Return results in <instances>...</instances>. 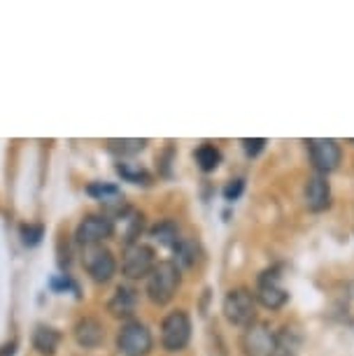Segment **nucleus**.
Returning <instances> with one entry per match:
<instances>
[{"mask_svg": "<svg viewBox=\"0 0 354 356\" xmlns=\"http://www.w3.org/2000/svg\"><path fill=\"white\" fill-rule=\"evenodd\" d=\"M45 235V228L40 224H26L22 226V240L26 247H35Z\"/></svg>", "mask_w": 354, "mask_h": 356, "instance_id": "nucleus-22", "label": "nucleus"}, {"mask_svg": "<svg viewBox=\"0 0 354 356\" xmlns=\"http://www.w3.org/2000/svg\"><path fill=\"white\" fill-rule=\"evenodd\" d=\"M179 282H182V273L175 261H159L147 275V296L154 305H168L175 298Z\"/></svg>", "mask_w": 354, "mask_h": 356, "instance_id": "nucleus-1", "label": "nucleus"}, {"mask_svg": "<svg viewBox=\"0 0 354 356\" xmlns=\"http://www.w3.org/2000/svg\"><path fill=\"white\" fill-rule=\"evenodd\" d=\"M86 193H89L91 198H96L98 203H103L105 207H112L115 214H119L124 210V207H129L124 203V193L119 189L117 184H110V182H93L86 186Z\"/></svg>", "mask_w": 354, "mask_h": 356, "instance_id": "nucleus-13", "label": "nucleus"}, {"mask_svg": "<svg viewBox=\"0 0 354 356\" xmlns=\"http://www.w3.org/2000/svg\"><path fill=\"white\" fill-rule=\"evenodd\" d=\"M112 235H115V226H112L110 217H105V214H86L75 228V243L84 250V247L103 245Z\"/></svg>", "mask_w": 354, "mask_h": 356, "instance_id": "nucleus-7", "label": "nucleus"}, {"mask_svg": "<svg viewBox=\"0 0 354 356\" xmlns=\"http://www.w3.org/2000/svg\"><path fill=\"white\" fill-rule=\"evenodd\" d=\"M191 340V319L184 310L166 314L161 321V345L168 352H182Z\"/></svg>", "mask_w": 354, "mask_h": 356, "instance_id": "nucleus-5", "label": "nucleus"}, {"mask_svg": "<svg viewBox=\"0 0 354 356\" xmlns=\"http://www.w3.org/2000/svg\"><path fill=\"white\" fill-rule=\"evenodd\" d=\"M58 342H61V333L54 331V328L38 326L35 331H33V347H35L40 354L51 356L58 349Z\"/></svg>", "mask_w": 354, "mask_h": 356, "instance_id": "nucleus-16", "label": "nucleus"}, {"mask_svg": "<svg viewBox=\"0 0 354 356\" xmlns=\"http://www.w3.org/2000/svg\"><path fill=\"white\" fill-rule=\"evenodd\" d=\"M156 266L154 250L150 245L133 243L124 247L122 254V273L129 280H147V275L152 273V268Z\"/></svg>", "mask_w": 354, "mask_h": 356, "instance_id": "nucleus-6", "label": "nucleus"}, {"mask_svg": "<svg viewBox=\"0 0 354 356\" xmlns=\"http://www.w3.org/2000/svg\"><path fill=\"white\" fill-rule=\"evenodd\" d=\"M305 205L312 212H324L331 205V184L326 179V175L315 172L305 182Z\"/></svg>", "mask_w": 354, "mask_h": 356, "instance_id": "nucleus-12", "label": "nucleus"}, {"mask_svg": "<svg viewBox=\"0 0 354 356\" xmlns=\"http://www.w3.org/2000/svg\"><path fill=\"white\" fill-rule=\"evenodd\" d=\"M75 340H77V345L79 347H84V349H93V347H98L100 342H103L105 338V328L103 324H100L98 319H93V317H82L75 324Z\"/></svg>", "mask_w": 354, "mask_h": 356, "instance_id": "nucleus-14", "label": "nucleus"}, {"mask_svg": "<svg viewBox=\"0 0 354 356\" xmlns=\"http://www.w3.org/2000/svg\"><path fill=\"white\" fill-rule=\"evenodd\" d=\"M243 189H245V179L243 177H238V179H231L229 184L224 186V198L226 200H238L240 198V193H243Z\"/></svg>", "mask_w": 354, "mask_h": 356, "instance_id": "nucleus-23", "label": "nucleus"}, {"mask_svg": "<svg viewBox=\"0 0 354 356\" xmlns=\"http://www.w3.org/2000/svg\"><path fill=\"white\" fill-rule=\"evenodd\" d=\"M150 145L145 138H124V140H108V149L117 156H133V154H140L145 147Z\"/></svg>", "mask_w": 354, "mask_h": 356, "instance_id": "nucleus-19", "label": "nucleus"}, {"mask_svg": "<svg viewBox=\"0 0 354 356\" xmlns=\"http://www.w3.org/2000/svg\"><path fill=\"white\" fill-rule=\"evenodd\" d=\"M150 235L156 240L159 245H163V247H175L179 243V228H177V224L172 219L159 221L156 226H152Z\"/></svg>", "mask_w": 354, "mask_h": 356, "instance_id": "nucleus-17", "label": "nucleus"}, {"mask_svg": "<svg viewBox=\"0 0 354 356\" xmlns=\"http://www.w3.org/2000/svg\"><path fill=\"white\" fill-rule=\"evenodd\" d=\"M255 296H257L259 303H262L264 307H268V310H277V307H282L287 303L289 293H287L282 289V284H280L277 268H268V270H264L262 275H259Z\"/></svg>", "mask_w": 354, "mask_h": 356, "instance_id": "nucleus-10", "label": "nucleus"}, {"mask_svg": "<svg viewBox=\"0 0 354 356\" xmlns=\"http://www.w3.org/2000/svg\"><path fill=\"white\" fill-rule=\"evenodd\" d=\"M82 264L84 270L89 273V277L98 284H105L115 277L117 273V259L105 245H93V247H84L82 250Z\"/></svg>", "mask_w": 354, "mask_h": 356, "instance_id": "nucleus-4", "label": "nucleus"}, {"mask_svg": "<svg viewBox=\"0 0 354 356\" xmlns=\"http://www.w3.org/2000/svg\"><path fill=\"white\" fill-rule=\"evenodd\" d=\"M193 159H196V163L203 172H212V170H217L219 163H222V152H219L215 145L203 143L196 152H193Z\"/></svg>", "mask_w": 354, "mask_h": 356, "instance_id": "nucleus-18", "label": "nucleus"}, {"mask_svg": "<svg viewBox=\"0 0 354 356\" xmlns=\"http://www.w3.org/2000/svg\"><path fill=\"white\" fill-rule=\"evenodd\" d=\"M154 347L150 328L140 321L129 319L126 324H122L117 333V349L122 356H147Z\"/></svg>", "mask_w": 354, "mask_h": 356, "instance_id": "nucleus-3", "label": "nucleus"}, {"mask_svg": "<svg viewBox=\"0 0 354 356\" xmlns=\"http://www.w3.org/2000/svg\"><path fill=\"white\" fill-rule=\"evenodd\" d=\"M136 303H138L136 289L122 284V286H117V291H115V296H112L108 307L115 317H131V314L136 312Z\"/></svg>", "mask_w": 354, "mask_h": 356, "instance_id": "nucleus-15", "label": "nucleus"}, {"mask_svg": "<svg viewBox=\"0 0 354 356\" xmlns=\"http://www.w3.org/2000/svg\"><path fill=\"white\" fill-rule=\"evenodd\" d=\"M222 310L229 324L247 328L255 324V319H257V298H255V293H250L247 289H231V291L224 296Z\"/></svg>", "mask_w": 354, "mask_h": 356, "instance_id": "nucleus-2", "label": "nucleus"}, {"mask_svg": "<svg viewBox=\"0 0 354 356\" xmlns=\"http://www.w3.org/2000/svg\"><path fill=\"white\" fill-rule=\"evenodd\" d=\"M117 172L122 175V179L133 182V184H150V179H152L150 172H147L140 163H124V161H119Z\"/></svg>", "mask_w": 354, "mask_h": 356, "instance_id": "nucleus-20", "label": "nucleus"}, {"mask_svg": "<svg viewBox=\"0 0 354 356\" xmlns=\"http://www.w3.org/2000/svg\"><path fill=\"white\" fill-rule=\"evenodd\" d=\"M112 226H115V235H119L124 247L138 243V235L143 233V212H138L136 207H124L122 212L115 214Z\"/></svg>", "mask_w": 354, "mask_h": 356, "instance_id": "nucleus-11", "label": "nucleus"}, {"mask_svg": "<svg viewBox=\"0 0 354 356\" xmlns=\"http://www.w3.org/2000/svg\"><path fill=\"white\" fill-rule=\"evenodd\" d=\"M175 250V264L179 268L182 266H191L193 261H196V243H193L191 238H179V243L172 247Z\"/></svg>", "mask_w": 354, "mask_h": 356, "instance_id": "nucleus-21", "label": "nucleus"}, {"mask_svg": "<svg viewBox=\"0 0 354 356\" xmlns=\"http://www.w3.org/2000/svg\"><path fill=\"white\" fill-rule=\"evenodd\" d=\"M243 347L247 356H273L277 349V338L268 324H262V321L257 324L255 321L252 326L245 328Z\"/></svg>", "mask_w": 354, "mask_h": 356, "instance_id": "nucleus-9", "label": "nucleus"}, {"mask_svg": "<svg viewBox=\"0 0 354 356\" xmlns=\"http://www.w3.org/2000/svg\"><path fill=\"white\" fill-rule=\"evenodd\" d=\"M305 145H308L310 161H312V165H315V170L319 175H329L340 165L343 149H340V145L336 143V140L312 138V140H305Z\"/></svg>", "mask_w": 354, "mask_h": 356, "instance_id": "nucleus-8", "label": "nucleus"}, {"mask_svg": "<svg viewBox=\"0 0 354 356\" xmlns=\"http://www.w3.org/2000/svg\"><path fill=\"white\" fill-rule=\"evenodd\" d=\"M243 147H245V154H247V156H257V154H262V152H264L266 140H264V138H255V140L245 138V140H243Z\"/></svg>", "mask_w": 354, "mask_h": 356, "instance_id": "nucleus-24", "label": "nucleus"}]
</instances>
